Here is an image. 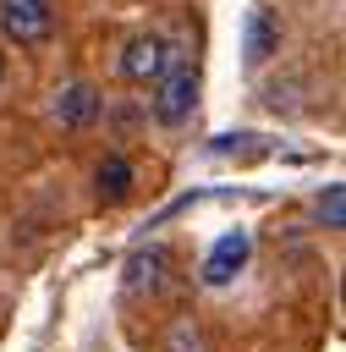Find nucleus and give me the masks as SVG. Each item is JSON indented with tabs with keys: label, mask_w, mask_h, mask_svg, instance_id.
Segmentation results:
<instances>
[{
	"label": "nucleus",
	"mask_w": 346,
	"mask_h": 352,
	"mask_svg": "<svg viewBox=\"0 0 346 352\" xmlns=\"http://www.w3.org/2000/svg\"><path fill=\"white\" fill-rule=\"evenodd\" d=\"M0 33L16 44H44L55 33V6L49 0H0Z\"/></svg>",
	"instance_id": "f257e3e1"
},
{
	"label": "nucleus",
	"mask_w": 346,
	"mask_h": 352,
	"mask_svg": "<svg viewBox=\"0 0 346 352\" xmlns=\"http://www.w3.org/2000/svg\"><path fill=\"white\" fill-rule=\"evenodd\" d=\"M192 104H198V72H192V66L165 72V77H159V94H154V121L181 126V121L192 116Z\"/></svg>",
	"instance_id": "f03ea898"
},
{
	"label": "nucleus",
	"mask_w": 346,
	"mask_h": 352,
	"mask_svg": "<svg viewBox=\"0 0 346 352\" xmlns=\"http://www.w3.org/2000/svg\"><path fill=\"white\" fill-rule=\"evenodd\" d=\"M170 72V44L159 33H137L126 50H121V77L126 82H159Z\"/></svg>",
	"instance_id": "7ed1b4c3"
},
{
	"label": "nucleus",
	"mask_w": 346,
	"mask_h": 352,
	"mask_svg": "<svg viewBox=\"0 0 346 352\" xmlns=\"http://www.w3.org/2000/svg\"><path fill=\"white\" fill-rule=\"evenodd\" d=\"M247 253H253L247 231H225V236L209 248V258H203V280H209V286H231L236 270L247 264Z\"/></svg>",
	"instance_id": "20e7f679"
},
{
	"label": "nucleus",
	"mask_w": 346,
	"mask_h": 352,
	"mask_svg": "<svg viewBox=\"0 0 346 352\" xmlns=\"http://www.w3.org/2000/svg\"><path fill=\"white\" fill-rule=\"evenodd\" d=\"M165 253L159 248H148V253H132V264H126V292H159V280H165Z\"/></svg>",
	"instance_id": "39448f33"
},
{
	"label": "nucleus",
	"mask_w": 346,
	"mask_h": 352,
	"mask_svg": "<svg viewBox=\"0 0 346 352\" xmlns=\"http://www.w3.org/2000/svg\"><path fill=\"white\" fill-rule=\"evenodd\" d=\"M93 110H99V94H93L88 82H71V88L60 94V121H66V126H88Z\"/></svg>",
	"instance_id": "423d86ee"
},
{
	"label": "nucleus",
	"mask_w": 346,
	"mask_h": 352,
	"mask_svg": "<svg viewBox=\"0 0 346 352\" xmlns=\"http://www.w3.org/2000/svg\"><path fill=\"white\" fill-rule=\"evenodd\" d=\"M126 192H132V165H126L121 154H110V160L99 165V198L115 204V198H126Z\"/></svg>",
	"instance_id": "0eeeda50"
},
{
	"label": "nucleus",
	"mask_w": 346,
	"mask_h": 352,
	"mask_svg": "<svg viewBox=\"0 0 346 352\" xmlns=\"http://www.w3.org/2000/svg\"><path fill=\"white\" fill-rule=\"evenodd\" d=\"M269 50H275V28H269V16H264V11H253V22H247V60L258 66Z\"/></svg>",
	"instance_id": "6e6552de"
},
{
	"label": "nucleus",
	"mask_w": 346,
	"mask_h": 352,
	"mask_svg": "<svg viewBox=\"0 0 346 352\" xmlns=\"http://www.w3.org/2000/svg\"><path fill=\"white\" fill-rule=\"evenodd\" d=\"M319 220H324L330 231L346 226V187H341V182H330V187L319 192Z\"/></svg>",
	"instance_id": "1a4fd4ad"
}]
</instances>
